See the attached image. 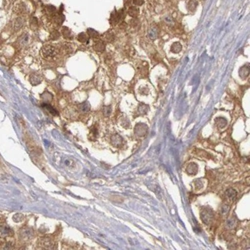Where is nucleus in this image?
Instances as JSON below:
<instances>
[{
	"mask_svg": "<svg viewBox=\"0 0 250 250\" xmlns=\"http://www.w3.org/2000/svg\"><path fill=\"white\" fill-rule=\"evenodd\" d=\"M200 216H201V219H202V221L206 224V225L211 224V222L214 219V213H213V211H212V209L209 207H203L201 209Z\"/></svg>",
	"mask_w": 250,
	"mask_h": 250,
	"instance_id": "f257e3e1",
	"label": "nucleus"
},
{
	"mask_svg": "<svg viewBox=\"0 0 250 250\" xmlns=\"http://www.w3.org/2000/svg\"><path fill=\"white\" fill-rule=\"evenodd\" d=\"M42 54H43V56L46 57V58H48V57L50 58V57L56 56L57 50L55 47L52 46V45H44V46L42 47Z\"/></svg>",
	"mask_w": 250,
	"mask_h": 250,
	"instance_id": "f03ea898",
	"label": "nucleus"
},
{
	"mask_svg": "<svg viewBox=\"0 0 250 250\" xmlns=\"http://www.w3.org/2000/svg\"><path fill=\"white\" fill-rule=\"evenodd\" d=\"M134 132H135V134L139 137L145 136L146 133H147V126L142 124V123H139V124H137L136 126H135Z\"/></svg>",
	"mask_w": 250,
	"mask_h": 250,
	"instance_id": "7ed1b4c3",
	"label": "nucleus"
},
{
	"mask_svg": "<svg viewBox=\"0 0 250 250\" xmlns=\"http://www.w3.org/2000/svg\"><path fill=\"white\" fill-rule=\"evenodd\" d=\"M40 246L42 247V249H54L55 248V244L49 238H43L40 241Z\"/></svg>",
	"mask_w": 250,
	"mask_h": 250,
	"instance_id": "20e7f679",
	"label": "nucleus"
},
{
	"mask_svg": "<svg viewBox=\"0 0 250 250\" xmlns=\"http://www.w3.org/2000/svg\"><path fill=\"white\" fill-rule=\"evenodd\" d=\"M32 236H33V230L30 228H24L20 231V238L23 240L30 239Z\"/></svg>",
	"mask_w": 250,
	"mask_h": 250,
	"instance_id": "39448f33",
	"label": "nucleus"
},
{
	"mask_svg": "<svg viewBox=\"0 0 250 250\" xmlns=\"http://www.w3.org/2000/svg\"><path fill=\"white\" fill-rule=\"evenodd\" d=\"M13 234L12 229L9 228L8 226H0V237H8Z\"/></svg>",
	"mask_w": 250,
	"mask_h": 250,
	"instance_id": "423d86ee",
	"label": "nucleus"
},
{
	"mask_svg": "<svg viewBox=\"0 0 250 250\" xmlns=\"http://www.w3.org/2000/svg\"><path fill=\"white\" fill-rule=\"evenodd\" d=\"M94 50H96L97 52H103L105 50V42L103 40H95L93 45Z\"/></svg>",
	"mask_w": 250,
	"mask_h": 250,
	"instance_id": "0eeeda50",
	"label": "nucleus"
},
{
	"mask_svg": "<svg viewBox=\"0 0 250 250\" xmlns=\"http://www.w3.org/2000/svg\"><path fill=\"white\" fill-rule=\"evenodd\" d=\"M239 75L242 79H246L249 76V64H245L240 68Z\"/></svg>",
	"mask_w": 250,
	"mask_h": 250,
	"instance_id": "6e6552de",
	"label": "nucleus"
},
{
	"mask_svg": "<svg viewBox=\"0 0 250 250\" xmlns=\"http://www.w3.org/2000/svg\"><path fill=\"white\" fill-rule=\"evenodd\" d=\"M120 19L118 17V14H117V10H114L113 12L111 13V16H110V19H109V23L111 25H117L119 23Z\"/></svg>",
	"mask_w": 250,
	"mask_h": 250,
	"instance_id": "1a4fd4ad",
	"label": "nucleus"
},
{
	"mask_svg": "<svg viewBox=\"0 0 250 250\" xmlns=\"http://www.w3.org/2000/svg\"><path fill=\"white\" fill-rule=\"evenodd\" d=\"M111 143L114 146H116V147H119V146H121V144L123 143V138L120 136V135L116 134V135H114V136H112Z\"/></svg>",
	"mask_w": 250,
	"mask_h": 250,
	"instance_id": "9d476101",
	"label": "nucleus"
},
{
	"mask_svg": "<svg viewBox=\"0 0 250 250\" xmlns=\"http://www.w3.org/2000/svg\"><path fill=\"white\" fill-rule=\"evenodd\" d=\"M24 21H25V20L22 18V17H18V18H16V20L14 21V23H13V29H14V31H18L20 28L23 26Z\"/></svg>",
	"mask_w": 250,
	"mask_h": 250,
	"instance_id": "9b49d317",
	"label": "nucleus"
},
{
	"mask_svg": "<svg viewBox=\"0 0 250 250\" xmlns=\"http://www.w3.org/2000/svg\"><path fill=\"white\" fill-rule=\"evenodd\" d=\"M198 171V166L197 164H195V163H190L187 168H186V172L189 174V175H195L197 173Z\"/></svg>",
	"mask_w": 250,
	"mask_h": 250,
	"instance_id": "f8f14e48",
	"label": "nucleus"
},
{
	"mask_svg": "<svg viewBox=\"0 0 250 250\" xmlns=\"http://www.w3.org/2000/svg\"><path fill=\"white\" fill-rule=\"evenodd\" d=\"M29 81L32 85H38L41 83L42 78L38 75V74H32V75H30Z\"/></svg>",
	"mask_w": 250,
	"mask_h": 250,
	"instance_id": "ddd939ff",
	"label": "nucleus"
},
{
	"mask_svg": "<svg viewBox=\"0 0 250 250\" xmlns=\"http://www.w3.org/2000/svg\"><path fill=\"white\" fill-rule=\"evenodd\" d=\"M225 195H226V197L228 198L229 200H231V201H234L235 199H236V196H237V192L234 190V189H228L226 192H225Z\"/></svg>",
	"mask_w": 250,
	"mask_h": 250,
	"instance_id": "4468645a",
	"label": "nucleus"
},
{
	"mask_svg": "<svg viewBox=\"0 0 250 250\" xmlns=\"http://www.w3.org/2000/svg\"><path fill=\"white\" fill-rule=\"evenodd\" d=\"M215 124L218 128L222 129L227 125V120L225 118H222V117H218V118L215 119Z\"/></svg>",
	"mask_w": 250,
	"mask_h": 250,
	"instance_id": "2eb2a0df",
	"label": "nucleus"
},
{
	"mask_svg": "<svg viewBox=\"0 0 250 250\" xmlns=\"http://www.w3.org/2000/svg\"><path fill=\"white\" fill-rule=\"evenodd\" d=\"M62 35L65 39H72L73 38V34L68 27H62Z\"/></svg>",
	"mask_w": 250,
	"mask_h": 250,
	"instance_id": "dca6fc26",
	"label": "nucleus"
},
{
	"mask_svg": "<svg viewBox=\"0 0 250 250\" xmlns=\"http://www.w3.org/2000/svg\"><path fill=\"white\" fill-rule=\"evenodd\" d=\"M42 107L44 108V109H46V110L49 112L50 114H52V115L54 116H57L58 115V112H57L56 109H54L52 106H51L50 104H48V103H43L42 104Z\"/></svg>",
	"mask_w": 250,
	"mask_h": 250,
	"instance_id": "f3484780",
	"label": "nucleus"
},
{
	"mask_svg": "<svg viewBox=\"0 0 250 250\" xmlns=\"http://www.w3.org/2000/svg\"><path fill=\"white\" fill-rule=\"evenodd\" d=\"M63 21H64V15L61 14V12L59 14H57V15L56 14L54 15V23H55V25L60 26V25L63 23Z\"/></svg>",
	"mask_w": 250,
	"mask_h": 250,
	"instance_id": "a211bd4d",
	"label": "nucleus"
},
{
	"mask_svg": "<svg viewBox=\"0 0 250 250\" xmlns=\"http://www.w3.org/2000/svg\"><path fill=\"white\" fill-rule=\"evenodd\" d=\"M181 49H182V45H181L179 42H174L173 44L171 45V51L173 53H179Z\"/></svg>",
	"mask_w": 250,
	"mask_h": 250,
	"instance_id": "6ab92c4d",
	"label": "nucleus"
},
{
	"mask_svg": "<svg viewBox=\"0 0 250 250\" xmlns=\"http://www.w3.org/2000/svg\"><path fill=\"white\" fill-rule=\"evenodd\" d=\"M139 13V9L136 6H131L128 9V15L131 17H136Z\"/></svg>",
	"mask_w": 250,
	"mask_h": 250,
	"instance_id": "aec40b11",
	"label": "nucleus"
},
{
	"mask_svg": "<svg viewBox=\"0 0 250 250\" xmlns=\"http://www.w3.org/2000/svg\"><path fill=\"white\" fill-rule=\"evenodd\" d=\"M77 40H78L79 42H81V43H86V42H88L89 36H87V33L82 32V33L78 34V36H77Z\"/></svg>",
	"mask_w": 250,
	"mask_h": 250,
	"instance_id": "412c9836",
	"label": "nucleus"
},
{
	"mask_svg": "<svg viewBox=\"0 0 250 250\" xmlns=\"http://www.w3.org/2000/svg\"><path fill=\"white\" fill-rule=\"evenodd\" d=\"M79 108L83 113H87V112H89V110H90V103L88 101L83 102L82 104L79 106Z\"/></svg>",
	"mask_w": 250,
	"mask_h": 250,
	"instance_id": "4be33fe9",
	"label": "nucleus"
},
{
	"mask_svg": "<svg viewBox=\"0 0 250 250\" xmlns=\"http://www.w3.org/2000/svg\"><path fill=\"white\" fill-rule=\"evenodd\" d=\"M45 10H46L47 14H49V15L54 16L57 13V9L53 6V5H46V6H45Z\"/></svg>",
	"mask_w": 250,
	"mask_h": 250,
	"instance_id": "5701e85b",
	"label": "nucleus"
},
{
	"mask_svg": "<svg viewBox=\"0 0 250 250\" xmlns=\"http://www.w3.org/2000/svg\"><path fill=\"white\" fill-rule=\"evenodd\" d=\"M227 227H229V228H234V227H236L237 225V220H236V218L235 217H231V218H229L228 220H227Z\"/></svg>",
	"mask_w": 250,
	"mask_h": 250,
	"instance_id": "b1692460",
	"label": "nucleus"
},
{
	"mask_svg": "<svg viewBox=\"0 0 250 250\" xmlns=\"http://www.w3.org/2000/svg\"><path fill=\"white\" fill-rule=\"evenodd\" d=\"M187 8L190 12H194L195 9L197 8V1H195V0H190L187 4Z\"/></svg>",
	"mask_w": 250,
	"mask_h": 250,
	"instance_id": "393cba45",
	"label": "nucleus"
},
{
	"mask_svg": "<svg viewBox=\"0 0 250 250\" xmlns=\"http://www.w3.org/2000/svg\"><path fill=\"white\" fill-rule=\"evenodd\" d=\"M41 98H42V100L45 103H48V102H50L51 100L53 99V96H52V94L49 93V92H44L41 95Z\"/></svg>",
	"mask_w": 250,
	"mask_h": 250,
	"instance_id": "a878e982",
	"label": "nucleus"
},
{
	"mask_svg": "<svg viewBox=\"0 0 250 250\" xmlns=\"http://www.w3.org/2000/svg\"><path fill=\"white\" fill-rule=\"evenodd\" d=\"M148 111H149L148 105H146V104H140V105H139V107H138V112H139V114H141V115H143V114H146V113H147Z\"/></svg>",
	"mask_w": 250,
	"mask_h": 250,
	"instance_id": "bb28decb",
	"label": "nucleus"
},
{
	"mask_svg": "<svg viewBox=\"0 0 250 250\" xmlns=\"http://www.w3.org/2000/svg\"><path fill=\"white\" fill-rule=\"evenodd\" d=\"M104 39L106 40V41H108V42H111V41H113L114 40V34H113V31H107L104 35Z\"/></svg>",
	"mask_w": 250,
	"mask_h": 250,
	"instance_id": "cd10ccee",
	"label": "nucleus"
},
{
	"mask_svg": "<svg viewBox=\"0 0 250 250\" xmlns=\"http://www.w3.org/2000/svg\"><path fill=\"white\" fill-rule=\"evenodd\" d=\"M87 35L91 38H96V37L99 36V33L97 32L96 30L92 29V28H88L87 29Z\"/></svg>",
	"mask_w": 250,
	"mask_h": 250,
	"instance_id": "c85d7f7f",
	"label": "nucleus"
},
{
	"mask_svg": "<svg viewBox=\"0 0 250 250\" xmlns=\"http://www.w3.org/2000/svg\"><path fill=\"white\" fill-rule=\"evenodd\" d=\"M63 50H64L66 53L73 52V45L70 44V43H65V44L63 45Z\"/></svg>",
	"mask_w": 250,
	"mask_h": 250,
	"instance_id": "c756f323",
	"label": "nucleus"
},
{
	"mask_svg": "<svg viewBox=\"0 0 250 250\" xmlns=\"http://www.w3.org/2000/svg\"><path fill=\"white\" fill-rule=\"evenodd\" d=\"M59 36H60V33H59L57 30H54V31H52V32L50 33V39H51V40H56V39H58Z\"/></svg>",
	"mask_w": 250,
	"mask_h": 250,
	"instance_id": "7c9ffc66",
	"label": "nucleus"
},
{
	"mask_svg": "<svg viewBox=\"0 0 250 250\" xmlns=\"http://www.w3.org/2000/svg\"><path fill=\"white\" fill-rule=\"evenodd\" d=\"M111 113V106H104L103 107V114L105 116H109Z\"/></svg>",
	"mask_w": 250,
	"mask_h": 250,
	"instance_id": "2f4dec72",
	"label": "nucleus"
},
{
	"mask_svg": "<svg viewBox=\"0 0 250 250\" xmlns=\"http://www.w3.org/2000/svg\"><path fill=\"white\" fill-rule=\"evenodd\" d=\"M13 248H14V246L11 242H6L1 246V249H5V250L6 249H13Z\"/></svg>",
	"mask_w": 250,
	"mask_h": 250,
	"instance_id": "473e14b6",
	"label": "nucleus"
},
{
	"mask_svg": "<svg viewBox=\"0 0 250 250\" xmlns=\"http://www.w3.org/2000/svg\"><path fill=\"white\" fill-rule=\"evenodd\" d=\"M28 40H29V36H28V34H25V35L22 36L21 39H20V43H21L22 45H25L28 42Z\"/></svg>",
	"mask_w": 250,
	"mask_h": 250,
	"instance_id": "72a5a7b5",
	"label": "nucleus"
},
{
	"mask_svg": "<svg viewBox=\"0 0 250 250\" xmlns=\"http://www.w3.org/2000/svg\"><path fill=\"white\" fill-rule=\"evenodd\" d=\"M24 219V216L22 214H15L13 216V220L16 221V222H20V221H22Z\"/></svg>",
	"mask_w": 250,
	"mask_h": 250,
	"instance_id": "f704fd0d",
	"label": "nucleus"
},
{
	"mask_svg": "<svg viewBox=\"0 0 250 250\" xmlns=\"http://www.w3.org/2000/svg\"><path fill=\"white\" fill-rule=\"evenodd\" d=\"M117 14H118V17H119V19H120V21L124 19V17H125V10H124V8H122V9H120L119 11H117Z\"/></svg>",
	"mask_w": 250,
	"mask_h": 250,
	"instance_id": "c9c22d12",
	"label": "nucleus"
},
{
	"mask_svg": "<svg viewBox=\"0 0 250 250\" xmlns=\"http://www.w3.org/2000/svg\"><path fill=\"white\" fill-rule=\"evenodd\" d=\"M30 23H31V27H37L38 26V20H37L36 17H32L30 19Z\"/></svg>",
	"mask_w": 250,
	"mask_h": 250,
	"instance_id": "e433bc0d",
	"label": "nucleus"
},
{
	"mask_svg": "<svg viewBox=\"0 0 250 250\" xmlns=\"http://www.w3.org/2000/svg\"><path fill=\"white\" fill-rule=\"evenodd\" d=\"M228 211H229V206L226 205V204L222 205V207H221V212H222V214H227Z\"/></svg>",
	"mask_w": 250,
	"mask_h": 250,
	"instance_id": "4c0bfd02",
	"label": "nucleus"
},
{
	"mask_svg": "<svg viewBox=\"0 0 250 250\" xmlns=\"http://www.w3.org/2000/svg\"><path fill=\"white\" fill-rule=\"evenodd\" d=\"M132 2H133L136 6H141V5H143V3H144V0H133Z\"/></svg>",
	"mask_w": 250,
	"mask_h": 250,
	"instance_id": "58836bf2",
	"label": "nucleus"
},
{
	"mask_svg": "<svg viewBox=\"0 0 250 250\" xmlns=\"http://www.w3.org/2000/svg\"><path fill=\"white\" fill-rule=\"evenodd\" d=\"M90 136H93L94 138L97 136V128L95 127H92V129H91V132H90Z\"/></svg>",
	"mask_w": 250,
	"mask_h": 250,
	"instance_id": "ea45409f",
	"label": "nucleus"
},
{
	"mask_svg": "<svg viewBox=\"0 0 250 250\" xmlns=\"http://www.w3.org/2000/svg\"><path fill=\"white\" fill-rule=\"evenodd\" d=\"M149 37H150L152 40H154L156 38V32H155L154 30H150L149 31Z\"/></svg>",
	"mask_w": 250,
	"mask_h": 250,
	"instance_id": "a19ab883",
	"label": "nucleus"
},
{
	"mask_svg": "<svg viewBox=\"0 0 250 250\" xmlns=\"http://www.w3.org/2000/svg\"><path fill=\"white\" fill-rule=\"evenodd\" d=\"M194 183H196V184H197V185H196V189H199V188L202 187V185H199L200 183H201V181H200V180H196Z\"/></svg>",
	"mask_w": 250,
	"mask_h": 250,
	"instance_id": "79ce46f5",
	"label": "nucleus"
},
{
	"mask_svg": "<svg viewBox=\"0 0 250 250\" xmlns=\"http://www.w3.org/2000/svg\"><path fill=\"white\" fill-rule=\"evenodd\" d=\"M132 1H133V0H124V6H127V5L131 4Z\"/></svg>",
	"mask_w": 250,
	"mask_h": 250,
	"instance_id": "37998d69",
	"label": "nucleus"
}]
</instances>
